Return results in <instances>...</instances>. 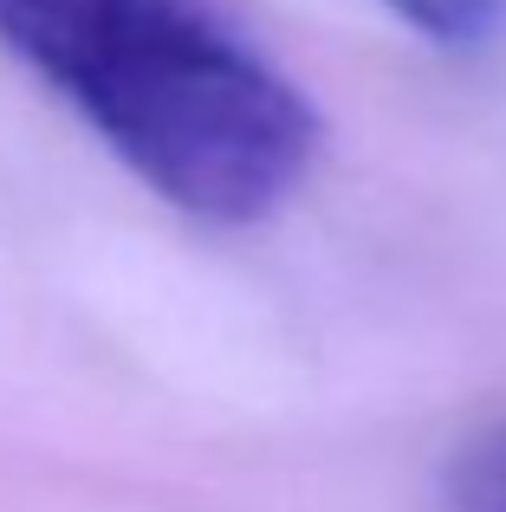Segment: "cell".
<instances>
[{
    "label": "cell",
    "instance_id": "6da1fadb",
    "mask_svg": "<svg viewBox=\"0 0 506 512\" xmlns=\"http://www.w3.org/2000/svg\"><path fill=\"white\" fill-rule=\"evenodd\" d=\"M0 52L195 221H266L318 156L305 91L221 0H0Z\"/></svg>",
    "mask_w": 506,
    "mask_h": 512
},
{
    "label": "cell",
    "instance_id": "7a4b0ae2",
    "mask_svg": "<svg viewBox=\"0 0 506 512\" xmlns=\"http://www.w3.org/2000/svg\"><path fill=\"white\" fill-rule=\"evenodd\" d=\"M448 512H506V422L461 441L448 461Z\"/></svg>",
    "mask_w": 506,
    "mask_h": 512
},
{
    "label": "cell",
    "instance_id": "3957f363",
    "mask_svg": "<svg viewBox=\"0 0 506 512\" xmlns=\"http://www.w3.org/2000/svg\"><path fill=\"white\" fill-rule=\"evenodd\" d=\"M403 26H416L435 46H481L500 26L506 0H383Z\"/></svg>",
    "mask_w": 506,
    "mask_h": 512
}]
</instances>
